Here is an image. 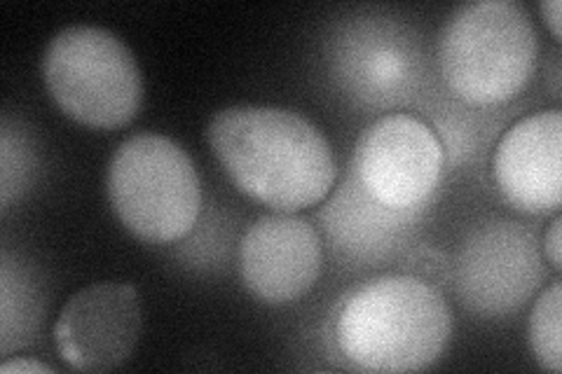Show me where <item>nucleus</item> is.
<instances>
[{"mask_svg": "<svg viewBox=\"0 0 562 374\" xmlns=\"http://www.w3.org/2000/svg\"><path fill=\"white\" fill-rule=\"evenodd\" d=\"M206 138L231 181L279 213L324 202L336 183L326 136L295 111L231 105L211 117Z\"/></svg>", "mask_w": 562, "mask_h": 374, "instance_id": "obj_1", "label": "nucleus"}, {"mask_svg": "<svg viewBox=\"0 0 562 374\" xmlns=\"http://www.w3.org/2000/svg\"><path fill=\"white\" fill-rule=\"evenodd\" d=\"M452 335L443 295L415 276H380L347 295L336 318L345 359L366 372H419L431 367Z\"/></svg>", "mask_w": 562, "mask_h": 374, "instance_id": "obj_2", "label": "nucleus"}, {"mask_svg": "<svg viewBox=\"0 0 562 374\" xmlns=\"http://www.w3.org/2000/svg\"><path fill=\"white\" fill-rule=\"evenodd\" d=\"M537 31L514 0H476L450 12L438 35V68L450 92L473 105L512 101L537 70Z\"/></svg>", "mask_w": 562, "mask_h": 374, "instance_id": "obj_3", "label": "nucleus"}, {"mask_svg": "<svg viewBox=\"0 0 562 374\" xmlns=\"http://www.w3.org/2000/svg\"><path fill=\"white\" fill-rule=\"evenodd\" d=\"M105 192L120 223L148 243L188 237L202 211L195 165L162 134H134L122 140L105 171Z\"/></svg>", "mask_w": 562, "mask_h": 374, "instance_id": "obj_4", "label": "nucleus"}, {"mask_svg": "<svg viewBox=\"0 0 562 374\" xmlns=\"http://www.w3.org/2000/svg\"><path fill=\"white\" fill-rule=\"evenodd\" d=\"M43 80L64 115L94 129L125 127L144 101L132 49L101 26L59 31L45 49Z\"/></svg>", "mask_w": 562, "mask_h": 374, "instance_id": "obj_5", "label": "nucleus"}, {"mask_svg": "<svg viewBox=\"0 0 562 374\" xmlns=\"http://www.w3.org/2000/svg\"><path fill=\"white\" fill-rule=\"evenodd\" d=\"M443 146L427 122L392 113L368 127L351 157V175L384 206L422 208L443 173Z\"/></svg>", "mask_w": 562, "mask_h": 374, "instance_id": "obj_6", "label": "nucleus"}, {"mask_svg": "<svg viewBox=\"0 0 562 374\" xmlns=\"http://www.w3.org/2000/svg\"><path fill=\"white\" fill-rule=\"evenodd\" d=\"M457 293L483 316L522 307L543 279L535 237L518 223L495 220L473 229L457 258Z\"/></svg>", "mask_w": 562, "mask_h": 374, "instance_id": "obj_7", "label": "nucleus"}, {"mask_svg": "<svg viewBox=\"0 0 562 374\" xmlns=\"http://www.w3.org/2000/svg\"><path fill=\"white\" fill-rule=\"evenodd\" d=\"M140 299L132 283H92L70 297L55 324L61 361L78 372H111L134 353Z\"/></svg>", "mask_w": 562, "mask_h": 374, "instance_id": "obj_8", "label": "nucleus"}, {"mask_svg": "<svg viewBox=\"0 0 562 374\" xmlns=\"http://www.w3.org/2000/svg\"><path fill=\"white\" fill-rule=\"evenodd\" d=\"M319 274V231L305 218L270 213L246 229L239 243V276L260 302L291 305L314 288Z\"/></svg>", "mask_w": 562, "mask_h": 374, "instance_id": "obj_9", "label": "nucleus"}, {"mask_svg": "<svg viewBox=\"0 0 562 374\" xmlns=\"http://www.w3.org/2000/svg\"><path fill=\"white\" fill-rule=\"evenodd\" d=\"M504 200L525 213L558 211L562 202V113L541 111L518 120L492 159Z\"/></svg>", "mask_w": 562, "mask_h": 374, "instance_id": "obj_10", "label": "nucleus"}, {"mask_svg": "<svg viewBox=\"0 0 562 374\" xmlns=\"http://www.w3.org/2000/svg\"><path fill=\"white\" fill-rule=\"evenodd\" d=\"M336 61L351 92L366 101L392 103L417 80L419 55L408 35L382 22H357L338 38Z\"/></svg>", "mask_w": 562, "mask_h": 374, "instance_id": "obj_11", "label": "nucleus"}, {"mask_svg": "<svg viewBox=\"0 0 562 374\" xmlns=\"http://www.w3.org/2000/svg\"><path fill=\"white\" fill-rule=\"evenodd\" d=\"M419 208H392L373 200L351 175L336 197L324 208L322 218L336 246L355 258H378L403 239L415 223Z\"/></svg>", "mask_w": 562, "mask_h": 374, "instance_id": "obj_12", "label": "nucleus"}, {"mask_svg": "<svg viewBox=\"0 0 562 374\" xmlns=\"http://www.w3.org/2000/svg\"><path fill=\"white\" fill-rule=\"evenodd\" d=\"M527 337L537 363L549 370H562V286L553 281L549 288L537 297L527 324Z\"/></svg>", "mask_w": 562, "mask_h": 374, "instance_id": "obj_13", "label": "nucleus"}, {"mask_svg": "<svg viewBox=\"0 0 562 374\" xmlns=\"http://www.w3.org/2000/svg\"><path fill=\"white\" fill-rule=\"evenodd\" d=\"M543 256L551 262L553 272L562 270V218L555 216L547 235H543Z\"/></svg>", "mask_w": 562, "mask_h": 374, "instance_id": "obj_14", "label": "nucleus"}, {"mask_svg": "<svg viewBox=\"0 0 562 374\" xmlns=\"http://www.w3.org/2000/svg\"><path fill=\"white\" fill-rule=\"evenodd\" d=\"M0 372L3 374H24V372H33V374H55V370H52L49 365L45 363H38V361H31V359H12V361H5L3 365H0Z\"/></svg>", "mask_w": 562, "mask_h": 374, "instance_id": "obj_15", "label": "nucleus"}, {"mask_svg": "<svg viewBox=\"0 0 562 374\" xmlns=\"http://www.w3.org/2000/svg\"><path fill=\"white\" fill-rule=\"evenodd\" d=\"M539 10L543 20H547V26L551 29L553 38L560 41V0H543Z\"/></svg>", "mask_w": 562, "mask_h": 374, "instance_id": "obj_16", "label": "nucleus"}]
</instances>
